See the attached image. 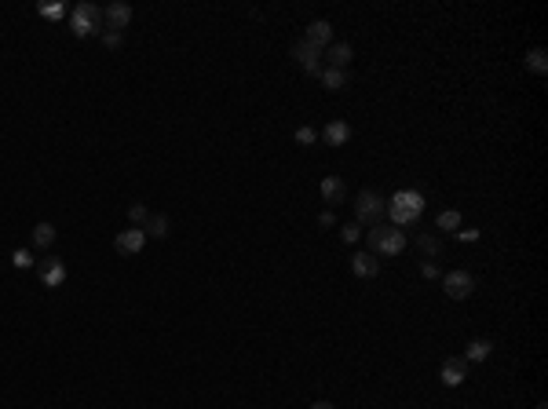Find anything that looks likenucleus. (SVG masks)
Listing matches in <instances>:
<instances>
[{"instance_id":"9d476101","label":"nucleus","mask_w":548,"mask_h":409,"mask_svg":"<svg viewBox=\"0 0 548 409\" xmlns=\"http://www.w3.org/2000/svg\"><path fill=\"white\" fill-rule=\"evenodd\" d=\"M143 245H146V230L143 227H129V230H121L117 238H114V249L124 252V256H136Z\"/></svg>"},{"instance_id":"423d86ee","label":"nucleus","mask_w":548,"mask_h":409,"mask_svg":"<svg viewBox=\"0 0 548 409\" xmlns=\"http://www.w3.org/2000/svg\"><path fill=\"white\" fill-rule=\"evenodd\" d=\"M442 292H446L450 300H468L475 292V278L468 271H450L446 278H442Z\"/></svg>"},{"instance_id":"7ed1b4c3","label":"nucleus","mask_w":548,"mask_h":409,"mask_svg":"<svg viewBox=\"0 0 548 409\" xmlns=\"http://www.w3.org/2000/svg\"><path fill=\"white\" fill-rule=\"evenodd\" d=\"M384 208H388V201L376 190H358L355 194V223L358 227H376L384 220Z\"/></svg>"},{"instance_id":"ddd939ff","label":"nucleus","mask_w":548,"mask_h":409,"mask_svg":"<svg viewBox=\"0 0 548 409\" xmlns=\"http://www.w3.org/2000/svg\"><path fill=\"white\" fill-rule=\"evenodd\" d=\"M304 40L314 45V48H329L333 45V26L326 23V18H314V23L307 26V33H304Z\"/></svg>"},{"instance_id":"4468645a","label":"nucleus","mask_w":548,"mask_h":409,"mask_svg":"<svg viewBox=\"0 0 548 409\" xmlns=\"http://www.w3.org/2000/svg\"><path fill=\"white\" fill-rule=\"evenodd\" d=\"M322 59L329 62V70H347L351 59H355V52H351V45H329Z\"/></svg>"},{"instance_id":"39448f33","label":"nucleus","mask_w":548,"mask_h":409,"mask_svg":"<svg viewBox=\"0 0 548 409\" xmlns=\"http://www.w3.org/2000/svg\"><path fill=\"white\" fill-rule=\"evenodd\" d=\"M289 55L300 62V66L311 73V77H322V48H314V45H307V40L300 37V40H292V48H289Z\"/></svg>"},{"instance_id":"412c9836","label":"nucleus","mask_w":548,"mask_h":409,"mask_svg":"<svg viewBox=\"0 0 548 409\" xmlns=\"http://www.w3.org/2000/svg\"><path fill=\"white\" fill-rule=\"evenodd\" d=\"M33 245L37 249H52L55 245V227L52 223H37L33 227Z\"/></svg>"},{"instance_id":"b1692460","label":"nucleus","mask_w":548,"mask_h":409,"mask_svg":"<svg viewBox=\"0 0 548 409\" xmlns=\"http://www.w3.org/2000/svg\"><path fill=\"white\" fill-rule=\"evenodd\" d=\"M292 139H297L300 146H314V143H318V132H314L311 124H300L297 132H292Z\"/></svg>"},{"instance_id":"2f4dec72","label":"nucleus","mask_w":548,"mask_h":409,"mask_svg":"<svg viewBox=\"0 0 548 409\" xmlns=\"http://www.w3.org/2000/svg\"><path fill=\"white\" fill-rule=\"evenodd\" d=\"M311 409H336V405H333V402H314Z\"/></svg>"},{"instance_id":"a878e982","label":"nucleus","mask_w":548,"mask_h":409,"mask_svg":"<svg viewBox=\"0 0 548 409\" xmlns=\"http://www.w3.org/2000/svg\"><path fill=\"white\" fill-rule=\"evenodd\" d=\"M358 238H362V227H358V223H344V227H340V242H344V245H355Z\"/></svg>"},{"instance_id":"2eb2a0df","label":"nucleus","mask_w":548,"mask_h":409,"mask_svg":"<svg viewBox=\"0 0 548 409\" xmlns=\"http://www.w3.org/2000/svg\"><path fill=\"white\" fill-rule=\"evenodd\" d=\"M344 198H347L344 179H340V176H326V179H322V201H326V205H340Z\"/></svg>"},{"instance_id":"7c9ffc66","label":"nucleus","mask_w":548,"mask_h":409,"mask_svg":"<svg viewBox=\"0 0 548 409\" xmlns=\"http://www.w3.org/2000/svg\"><path fill=\"white\" fill-rule=\"evenodd\" d=\"M336 220H333V212H322V216H318V227H333Z\"/></svg>"},{"instance_id":"20e7f679","label":"nucleus","mask_w":548,"mask_h":409,"mask_svg":"<svg viewBox=\"0 0 548 409\" xmlns=\"http://www.w3.org/2000/svg\"><path fill=\"white\" fill-rule=\"evenodd\" d=\"M70 30H73V37H99L102 33V8H95L92 0H81L70 11Z\"/></svg>"},{"instance_id":"5701e85b","label":"nucleus","mask_w":548,"mask_h":409,"mask_svg":"<svg viewBox=\"0 0 548 409\" xmlns=\"http://www.w3.org/2000/svg\"><path fill=\"white\" fill-rule=\"evenodd\" d=\"M11 263H15L18 271H30V267H37V260H33V252H30V249H15V252H11Z\"/></svg>"},{"instance_id":"bb28decb","label":"nucleus","mask_w":548,"mask_h":409,"mask_svg":"<svg viewBox=\"0 0 548 409\" xmlns=\"http://www.w3.org/2000/svg\"><path fill=\"white\" fill-rule=\"evenodd\" d=\"M44 18H52V23H59V18H66V4H40L37 8Z\"/></svg>"},{"instance_id":"0eeeda50","label":"nucleus","mask_w":548,"mask_h":409,"mask_svg":"<svg viewBox=\"0 0 548 409\" xmlns=\"http://www.w3.org/2000/svg\"><path fill=\"white\" fill-rule=\"evenodd\" d=\"M37 274H40V282H44L48 289H59L62 282H66V263H62L59 256H48V260L37 263Z\"/></svg>"},{"instance_id":"1a4fd4ad","label":"nucleus","mask_w":548,"mask_h":409,"mask_svg":"<svg viewBox=\"0 0 548 409\" xmlns=\"http://www.w3.org/2000/svg\"><path fill=\"white\" fill-rule=\"evenodd\" d=\"M439 380L446 387H460L468 380V362L465 358H446V362H442V369H439Z\"/></svg>"},{"instance_id":"6e6552de","label":"nucleus","mask_w":548,"mask_h":409,"mask_svg":"<svg viewBox=\"0 0 548 409\" xmlns=\"http://www.w3.org/2000/svg\"><path fill=\"white\" fill-rule=\"evenodd\" d=\"M102 23H107L102 30H117V33H121L124 26L132 23V4H124V0H114L110 8H102Z\"/></svg>"},{"instance_id":"f257e3e1","label":"nucleus","mask_w":548,"mask_h":409,"mask_svg":"<svg viewBox=\"0 0 548 409\" xmlns=\"http://www.w3.org/2000/svg\"><path fill=\"white\" fill-rule=\"evenodd\" d=\"M384 212L391 216V227H410V223L420 220V212H424V194L420 190H398V194H391Z\"/></svg>"},{"instance_id":"9b49d317","label":"nucleus","mask_w":548,"mask_h":409,"mask_svg":"<svg viewBox=\"0 0 548 409\" xmlns=\"http://www.w3.org/2000/svg\"><path fill=\"white\" fill-rule=\"evenodd\" d=\"M351 274H355V278H376V274H381V256H373V252H355V256H351Z\"/></svg>"},{"instance_id":"6ab92c4d","label":"nucleus","mask_w":548,"mask_h":409,"mask_svg":"<svg viewBox=\"0 0 548 409\" xmlns=\"http://www.w3.org/2000/svg\"><path fill=\"white\" fill-rule=\"evenodd\" d=\"M318 81H322V88H329V92H340L344 84H347V70H329V66H326Z\"/></svg>"},{"instance_id":"f8f14e48","label":"nucleus","mask_w":548,"mask_h":409,"mask_svg":"<svg viewBox=\"0 0 548 409\" xmlns=\"http://www.w3.org/2000/svg\"><path fill=\"white\" fill-rule=\"evenodd\" d=\"M318 139H322L326 146H344V143L351 139V124H347V121H329L322 132H318Z\"/></svg>"},{"instance_id":"c756f323","label":"nucleus","mask_w":548,"mask_h":409,"mask_svg":"<svg viewBox=\"0 0 548 409\" xmlns=\"http://www.w3.org/2000/svg\"><path fill=\"white\" fill-rule=\"evenodd\" d=\"M420 274H424V278H439V267L435 263H424V267H420Z\"/></svg>"},{"instance_id":"4be33fe9","label":"nucleus","mask_w":548,"mask_h":409,"mask_svg":"<svg viewBox=\"0 0 548 409\" xmlns=\"http://www.w3.org/2000/svg\"><path fill=\"white\" fill-rule=\"evenodd\" d=\"M417 245L424 256H442V242L435 238V234H417Z\"/></svg>"},{"instance_id":"f3484780","label":"nucleus","mask_w":548,"mask_h":409,"mask_svg":"<svg viewBox=\"0 0 548 409\" xmlns=\"http://www.w3.org/2000/svg\"><path fill=\"white\" fill-rule=\"evenodd\" d=\"M523 66L530 70V73H537V77L548 73V52L544 48H530V52L523 55Z\"/></svg>"},{"instance_id":"f03ea898","label":"nucleus","mask_w":548,"mask_h":409,"mask_svg":"<svg viewBox=\"0 0 548 409\" xmlns=\"http://www.w3.org/2000/svg\"><path fill=\"white\" fill-rule=\"evenodd\" d=\"M366 242H369V252H373V256H398V252L406 249V230H403V227L376 223V227H369Z\"/></svg>"},{"instance_id":"cd10ccee","label":"nucleus","mask_w":548,"mask_h":409,"mask_svg":"<svg viewBox=\"0 0 548 409\" xmlns=\"http://www.w3.org/2000/svg\"><path fill=\"white\" fill-rule=\"evenodd\" d=\"M99 37H102V45H107V48H121L124 45V33H117V30H102Z\"/></svg>"},{"instance_id":"473e14b6","label":"nucleus","mask_w":548,"mask_h":409,"mask_svg":"<svg viewBox=\"0 0 548 409\" xmlns=\"http://www.w3.org/2000/svg\"><path fill=\"white\" fill-rule=\"evenodd\" d=\"M537 409H548V405H544V402H541V405H537Z\"/></svg>"},{"instance_id":"aec40b11","label":"nucleus","mask_w":548,"mask_h":409,"mask_svg":"<svg viewBox=\"0 0 548 409\" xmlns=\"http://www.w3.org/2000/svg\"><path fill=\"white\" fill-rule=\"evenodd\" d=\"M435 230L457 234V230H460V212H457V208H446V212H439V220H435Z\"/></svg>"},{"instance_id":"393cba45","label":"nucleus","mask_w":548,"mask_h":409,"mask_svg":"<svg viewBox=\"0 0 548 409\" xmlns=\"http://www.w3.org/2000/svg\"><path fill=\"white\" fill-rule=\"evenodd\" d=\"M129 220H132V227H146L150 212H146V205H143V201H136V205H129Z\"/></svg>"},{"instance_id":"a211bd4d","label":"nucleus","mask_w":548,"mask_h":409,"mask_svg":"<svg viewBox=\"0 0 548 409\" xmlns=\"http://www.w3.org/2000/svg\"><path fill=\"white\" fill-rule=\"evenodd\" d=\"M146 238H157V242H165L168 238V216L165 212H150V220H146Z\"/></svg>"},{"instance_id":"c85d7f7f","label":"nucleus","mask_w":548,"mask_h":409,"mask_svg":"<svg viewBox=\"0 0 548 409\" xmlns=\"http://www.w3.org/2000/svg\"><path fill=\"white\" fill-rule=\"evenodd\" d=\"M453 238H457V242H479V238H482V234H479L475 227H460V230L453 234Z\"/></svg>"},{"instance_id":"dca6fc26","label":"nucleus","mask_w":548,"mask_h":409,"mask_svg":"<svg viewBox=\"0 0 548 409\" xmlns=\"http://www.w3.org/2000/svg\"><path fill=\"white\" fill-rule=\"evenodd\" d=\"M494 351V340L479 336V340H468V351H465V362H487Z\"/></svg>"}]
</instances>
